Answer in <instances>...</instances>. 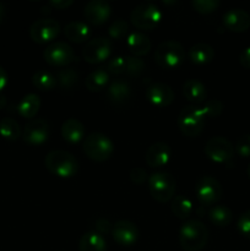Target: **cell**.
Listing matches in <instances>:
<instances>
[{"label": "cell", "instance_id": "cell-1", "mask_svg": "<svg viewBox=\"0 0 250 251\" xmlns=\"http://www.w3.org/2000/svg\"><path fill=\"white\" fill-rule=\"evenodd\" d=\"M207 227L198 220L186 221L179 230V243L184 251H200L208 242Z\"/></svg>", "mask_w": 250, "mask_h": 251}, {"label": "cell", "instance_id": "cell-2", "mask_svg": "<svg viewBox=\"0 0 250 251\" xmlns=\"http://www.w3.org/2000/svg\"><path fill=\"white\" fill-rule=\"evenodd\" d=\"M46 168L59 178H73L78 171V162L70 152L63 150H54L44 158Z\"/></svg>", "mask_w": 250, "mask_h": 251}, {"label": "cell", "instance_id": "cell-3", "mask_svg": "<svg viewBox=\"0 0 250 251\" xmlns=\"http://www.w3.org/2000/svg\"><path fill=\"white\" fill-rule=\"evenodd\" d=\"M154 60L159 68L166 70L179 68L185 60L184 47L176 41L162 42L154 51Z\"/></svg>", "mask_w": 250, "mask_h": 251}, {"label": "cell", "instance_id": "cell-4", "mask_svg": "<svg viewBox=\"0 0 250 251\" xmlns=\"http://www.w3.org/2000/svg\"><path fill=\"white\" fill-rule=\"evenodd\" d=\"M206 117L202 108L188 105L180 110L178 115V126L181 134L186 137H196L205 127Z\"/></svg>", "mask_w": 250, "mask_h": 251}, {"label": "cell", "instance_id": "cell-5", "mask_svg": "<svg viewBox=\"0 0 250 251\" xmlns=\"http://www.w3.org/2000/svg\"><path fill=\"white\" fill-rule=\"evenodd\" d=\"M83 152L90 159L95 162H105L114 152V144L104 134L93 132L83 141Z\"/></svg>", "mask_w": 250, "mask_h": 251}, {"label": "cell", "instance_id": "cell-6", "mask_svg": "<svg viewBox=\"0 0 250 251\" xmlns=\"http://www.w3.org/2000/svg\"><path fill=\"white\" fill-rule=\"evenodd\" d=\"M130 21L137 29L153 31L161 24L162 11L152 2H142L131 11Z\"/></svg>", "mask_w": 250, "mask_h": 251}, {"label": "cell", "instance_id": "cell-7", "mask_svg": "<svg viewBox=\"0 0 250 251\" xmlns=\"http://www.w3.org/2000/svg\"><path fill=\"white\" fill-rule=\"evenodd\" d=\"M175 179L167 172H157L149 176V190L157 202L172 201L175 194Z\"/></svg>", "mask_w": 250, "mask_h": 251}, {"label": "cell", "instance_id": "cell-8", "mask_svg": "<svg viewBox=\"0 0 250 251\" xmlns=\"http://www.w3.org/2000/svg\"><path fill=\"white\" fill-rule=\"evenodd\" d=\"M43 58L49 65L58 66V68L70 65V64L75 63L77 59L73 47L66 42H53L51 44H49L44 49Z\"/></svg>", "mask_w": 250, "mask_h": 251}, {"label": "cell", "instance_id": "cell-9", "mask_svg": "<svg viewBox=\"0 0 250 251\" xmlns=\"http://www.w3.org/2000/svg\"><path fill=\"white\" fill-rule=\"evenodd\" d=\"M222 186L217 179L212 176H202L195 185V195L202 206H212L222 198Z\"/></svg>", "mask_w": 250, "mask_h": 251}, {"label": "cell", "instance_id": "cell-10", "mask_svg": "<svg viewBox=\"0 0 250 251\" xmlns=\"http://www.w3.org/2000/svg\"><path fill=\"white\" fill-rule=\"evenodd\" d=\"M234 146L222 136L211 137L205 145V154L215 163H227L234 156Z\"/></svg>", "mask_w": 250, "mask_h": 251}, {"label": "cell", "instance_id": "cell-11", "mask_svg": "<svg viewBox=\"0 0 250 251\" xmlns=\"http://www.w3.org/2000/svg\"><path fill=\"white\" fill-rule=\"evenodd\" d=\"M112 41L107 37H96L86 43L82 56L88 64H100L109 59L112 54Z\"/></svg>", "mask_w": 250, "mask_h": 251}, {"label": "cell", "instance_id": "cell-12", "mask_svg": "<svg viewBox=\"0 0 250 251\" xmlns=\"http://www.w3.org/2000/svg\"><path fill=\"white\" fill-rule=\"evenodd\" d=\"M60 33V25L53 19H39L29 27V36L32 41L44 44L55 39Z\"/></svg>", "mask_w": 250, "mask_h": 251}, {"label": "cell", "instance_id": "cell-13", "mask_svg": "<svg viewBox=\"0 0 250 251\" xmlns=\"http://www.w3.org/2000/svg\"><path fill=\"white\" fill-rule=\"evenodd\" d=\"M113 239L120 247H132L139 239V229L136 225L127 220H120L113 225Z\"/></svg>", "mask_w": 250, "mask_h": 251}, {"label": "cell", "instance_id": "cell-14", "mask_svg": "<svg viewBox=\"0 0 250 251\" xmlns=\"http://www.w3.org/2000/svg\"><path fill=\"white\" fill-rule=\"evenodd\" d=\"M22 137L31 146H41L49 137V124L44 119H32L25 126Z\"/></svg>", "mask_w": 250, "mask_h": 251}, {"label": "cell", "instance_id": "cell-15", "mask_svg": "<svg viewBox=\"0 0 250 251\" xmlns=\"http://www.w3.org/2000/svg\"><path fill=\"white\" fill-rule=\"evenodd\" d=\"M83 14L88 24L93 26H100L109 20L112 15V7L104 0H91L86 4Z\"/></svg>", "mask_w": 250, "mask_h": 251}, {"label": "cell", "instance_id": "cell-16", "mask_svg": "<svg viewBox=\"0 0 250 251\" xmlns=\"http://www.w3.org/2000/svg\"><path fill=\"white\" fill-rule=\"evenodd\" d=\"M174 97H175L174 91L172 90L171 86L166 85V83H152L146 90V98L154 107H169L173 103Z\"/></svg>", "mask_w": 250, "mask_h": 251}, {"label": "cell", "instance_id": "cell-17", "mask_svg": "<svg viewBox=\"0 0 250 251\" xmlns=\"http://www.w3.org/2000/svg\"><path fill=\"white\" fill-rule=\"evenodd\" d=\"M172 150L166 142H154L147 149L145 153V161L151 168H161L169 162Z\"/></svg>", "mask_w": 250, "mask_h": 251}, {"label": "cell", "instance_id": "cell-18", "mask_svg": "<svg viewBox=\"0 0 250 251\" xmlns=\"http://www.w3.org/2000/svg\"><path fill=\"white\" fill-rule=\"evenodd\" d=\"M223 26L230 32H245L250 27V15L242 9H230L222 17Z\"/></svg>", "mask_w": 250, "mask_h": 251}, {"label": "cell", "instance_id": "cell-19", "mask_svg": "<svg viewBox=\"0 0 250 251\" xmlns=\"http://www.w3.org/2000/svg\"><path fill=\"white\" fill-rule=\"evenodd\" d=\"M126 47L132 56L141 58L150 53L152 44L146 34L141 33V32H131L126 37Z\"/></svg>", "mask_w": 250, "mask_h": 251}, {"label": "cell", "instance_id": "cell-20", "mask_svg": "<svg viewBox=\"0 0 250 251\" xmlns=\"http://www.w3.org/2000/svg\"><path fill=\"white\" fill-rule=\"evenodd\" d=\"M107 97L112 104L123 105L131 98V87L123 80H117L109 85L107 90Z\"/></svg>", "mask_w": 250, "mask_h": 251}, {"label": "cell", "instance_id": "cell-21", "mask_svg": "<svg viewBox=\"0 0 250 251\" xmlns=\"http://www.w3.org/2000/svg\"><path fill=\"white\" fill-rule=\"evenodd\" d=\"M85 125L75 118L65 120L61 125V136L71 145L78 144L85 137Z\"/></svg>", "mask_w": 250, "mask_h": 251}, {"label": "cell", "instance_id": "cell-22", "mask_svg": "<svg viewBox=\"0 0 250 251\" xmlns=\"http://www.w3.org/2000/svg\"><path fill=\"white\" fill-rule=\"evenodd\" d=\"M183 95L188 102L193 104H200L205 102L207 98V90L201 81L191 78V80L185 81L183 85Z\"/></svg>", "mask_w": 250, "mask_h": 251}, {"label": "cell", "instance_id": "cell-23", "mask_svg": "<svg viewBox=\"0 0 250 251\" xmlns=\"http://www.w3.org/2000/svg\"><path fill=\"white\" fill-rule=\"evenodd\" d=\"M64 34L74 43H83L91 36V28L86 22L73 21L64 27Z\"/></svg>", "mask_w": 250, "mask_h": 251}, {"label": "cell", "instance_id": "cell-24", "mask_svg": "<svg viewBox=\"0 0 250 251\" xmlns=\"http://www.w3.org/2000/svg\"><path fill=\"white\" fill-rule=\"evenodd\" d=\"M215 58V49L207 43H196L189 49V59L195 65H206Z\"/></svg>", "mask_w": 250, "mask_h": 251}, {"label": "cell", "instance_id": "cell-25", "mask_svg": "<svg viewBox=\"0 0 250 251\" xmlns=\"http://www.w3.org/2000/svg\"><path fill=\"white\" fill-rule=\"evenodd\" d=\"M39 108H41V98L36 93H28L24 96L17 104V113L22 118L32 119L37 115Z\"/></svg>", "mask_w": 250, "mask_h": 251}, {"label": "cell", "instance_id": "cell-26", "mask_svg": "<svg viewBox=\"0 0 250 251\" xmlns=\"http://www.w3.org/2000/svg\"><path fill=\"white\" fill-rule=\"evenodd\" d=\"M80 251H107V242L104 237L96 232H88L81 237L78 243Z\"/></svg>", "mask_w": 250, "mask_h": 251}, {"label": "cell", "instance_id": "cell-27", "mask_svg": "<svg viewBox=\"0 0 250 251\" xmlns=\"http://www.w3.org/2000/svg\"><path fill=\"white\" fill-rule=\"evenodd\" d=\"M109 81V74L105 68H98L91 71L85 80V86L90 92H100L105 88Z\"/></svg>", "mask_w": 250, "mask_h": 251}, {"label": "cell", "instance_id": "cell-28", "mask_svg": "<svg viewBox=\"0 0 250 251\" xmlns=\"http://www.w3.org/2000/svg\"><path fill=\"white\" fill-rule=\"evenodd\" d=\"M171 210L179 220H188L193 213V202L185 195H176L172 199Z\"/></svg>", "mask_w": 250, "mask_h": 251}, {"label": "cell", "instance_id": "cell-29", "mask_svg": "<svg viewBox=\"0 0 250 251\" xmlns=\"http://www.w3.org/2000/svg\"><path fill=\"white\" fill-rule=\"evenodd\" d=\"M208 218H210L211 223H213L216 227L225 228L229 226L230 222H232L233 213L230 208H228L227 206L217 205L211 208L210 212H208Z\"/></svg>", "mask_w": 250, "mask_h": 251}, {"label": "cell", "instance_id": "cell-30", "mask_svg": "<svg viewBox=\"0 0 250 251\" xmlns=\"http://www.w3.org/2000/svg\"><path fill=\"white\" fill-rule=\"evenodd\" d=\"M32 85L39 91H51L56 87V77L49 71L39 70L32 76Z\"/></svg>", "mask_w": 250, "mask_h": 251}, {"label": "cell", "instance_id": "cell-31", "mask_svg": "<svg viewBox=\"0 0 250 251\" xmlns=\"http://www.w3.org/2000/svg\"><path fill=\"white\" fill-rule=\"evenodd\" d=\"M0 136L9 141H16L21 136V127L12 118H2L0 120Z\"/></svg>", "mask_w": 250, "mask_h": 251}, {"label": "cell", "instance_id": "cell-32", "mask_svg": "<svg viewBox=\"0 0 250 251\" xmlns=\"http://www.w3.org/2000/svg\"><path fill=\"white\" fill-rule=\"evenodd\" d=\"M56 82L63 90H71L78 82V73L73 68L61 69L56 75Z\"/></svg>", "mask_w": 250, "mask_h": 251}, {"label": "cell", "instance_id": "cell-33", "mask_svg": "<svg viewBox=\"0 0 250 251\" xmlns=\"http://www.w3.org/2000/svg\"><path fill=\"white\" fill-rule=\"evenodd\" d=\"M125 58V75L130 77H137L146 68V64L142 59L136 56H124Z\"/></svg>", "mask_w": 250, "mask_h": 251}, {"label": "cell", "instance_id": "cell-34", "mask_svg": "<svg viewBox=\"0 0 250 251\" xmlns=\"http://www.w3.org/2000/svg\"><path fill=\"white\" fill-rule=\"evenodd\" d=\"M127 31H129V25H127V22L123 19H118L109 26L108 34H109V37L112 39L120 41V39H123L126 36Z\"/></svg>", "mask_w": 250, "mask_h": 251}, {"label": "cell", "instance_id": "cell-35", "mask_svg": "<svg viewBox=\"0 0 250 251\" xmlns=\"http://www.w3.org/2000/svg\"><path fill=\"white\" fill-rule=\"evenodd\" d=\"M191 6L199 14L208 15L218 9L220 1H217V0H194V1H191Z\"/></svg>", "mask_w": 250, "mask_h": 251}, {"label": "cell", "instance_id": "cell-36", "mask_svg": "<svg viewBox=\"0 0 250 251\" xmlns=\"http://www.w3.org/2000/svg\"><path fill=\"white\" fill-rule=\"evenodd\" d=\"M105 70L108 71V74H112V75L120 76L124 75L125 71V58L122 55L113 56L112 59H109L107 63V68Z\"/></svg>", "mask_w": 250, "mask_h": 251}, {"label": "cell", "instance_id": "cell-37", "mask_svg": "<svg viewBox=\"0 0 250 251\" xmlns=\"http://www.w3.org/2000/svg\"><path fill=\"white\" fill-rule=\"evenodd\" d=\"M201 108H202L206 118H216L223 112V103L218 100H211L206 102V104Z\"/></svg>", "mask_w": 250, "mask_h": 251}, {"label": "cell", "instance_id": "cell-38", "mask_svg": "<svg viewBox=\"0 0 250 251\" xmlns=\"http://www.w3.org/2000/svg\"><path fill=\"white\" fill-rule=\"evenodd\" d=\"M234 151L237 152L240 157H243V158L250 157V135H242V136L237 140L234 146Z\"/></svg>", "mask_w": 250, "mask_h": 251}, {"label": "cell", "instance_id": "cell-39", "mask_svg": "<svg viewBox=\"0 0 250 251\" xmlns=\"http://www.w3.org/2000/svg\"><path fill=\"white\" fill-rule=\"evenodd\" d=\"M237 229L247 239H250V210L245 211L240 215L237 222Z\"/></svg>", "mask_w": 250, "mask_h": 251}, {"label": "cell", "instance_id": "cell-40", "mask_svg": "<svg viewBox=\"0 0 250 251\" xmlns=\"http://www.w3.org/2000/svg\"><path fill=\"white\" fill-rule=\"evenodd\" d=\"M129 176L130 180L134 184H136V185H142L147 180V178H149L147 176V172L144 168H141V167H135V168H132L130 171Z\"/></svg>", "mask_w": 250, "mask_h": 251}, {"label": "cell", "instance_id": "cell-41", "mask_svg": "<svg viewBox=\"0 0 250 251\" xmlns=\"http://www.w3.org/2000/svg\"><path fill=\"white\" fill-rule=\"evenodd\" d=\"M93 228H95L93 232L98 233V234L100 235H105L108 234V233L112 232L113 225L107 220V218H98V220H96Z\"/></svg>", "mask_w": 250, "mask_h": 251}, {"label": "cell", "instance_id": "cell-42", "mask_svg": "<svg viewBox=\"0 0 250 251\" xmlns=\"http://www.w3.org/2000/svg\"><path fill=\"white\" fill-rule=\"evenodd\" d=\"M74 4L73 0H50L48 2V6L53 10H64Z\"/></svg>", "mask_w": 250, "mask_h": 251}, {"label": "cell", "instance_id": "cell-43", "mask_svg": "<svg viewBox=\"0 0 250 251\" xmlns=\"http://www.w3.org/2000/svg\"><path fill=\"white\" fill-rule=\"evenodd\" d=\"M239 63L244 69H250V47H247L239 55Z\"/></svg>", "mask_w": 250, "mask_h": 251}, {"label": "cell", "instance_id": "cell-44", "mask_svg": "<svg viewBox=\"0 0 250 251\" xmlns=\"http://www.w3.org/2000/svg\"><path fill=\"white\" fill-rule=\"evenodd\" d=\"M7 80H9V76H7L6 70L2 66H0V91H2L6 87Z\"/></svg>", "mask_w": 250, "mask_h": 251}, {"label": "cell", "instance_id": "cell-45", "mask_svg": "<svg viewBox=\"0 0 250 251\" xmlns=\"http://www.w3.org/2000/svg\"><path fill=\"white\" fill-rule=\"evenodd\" d=\"M5 14H6V10H5V6L1 4V2H0V24H1V22L4 21Z\"/></svg>", "mask_w": 250, "mask_h": 251}, {"label": "cell", "instance_id": "cell-46", "mask_svg": "<svg viewBox=\"0 0 250 251\" xmlns=\"http://www.w3.org/2000/svg\"><path fill=\"white\" fill-rule=\"evenodd\" d=\"M5 105H6V97L2 95H0V109L5 108Z\"/></svg>", "mask_w": 250, "mask_h": 251}, {"label": "cell", "instance_id": "cell-47", "mask_svg": "<svg viewBox=\"0 0 250 251\" xmlns=\"http://www.w3.org/2000/svg\"><path fill=\"white\" fill-rule=\"evenodd\" d=\"M247 174H248V176H249V179H250V163H249V166H248V168H247Z\"/></svg>", "mask_w": 250, "mask_h": 251}]
</instances>
